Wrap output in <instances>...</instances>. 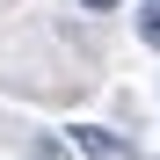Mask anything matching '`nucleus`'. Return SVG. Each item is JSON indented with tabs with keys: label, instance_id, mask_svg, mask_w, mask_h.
I'll list each match as a JSON object with an SVG mask.
<instances>
[{
	"label": "nucleus",
	"instance_id": "7ed1b4c3",
	"mask_svg": "<svg viewBox=\"0 0 160 160\" xmlns=\"http://www.w3.org/2000/svg\"><path fill=\"white\" fill-rule=\"evenodd\" d=\"M80 8H88V15H109V8H117V0H80Z\"/></svg>",
	"mask_w": 160,
	"mask_h": 160
},
{
	"label": "nucleus",
	"instance_id": "f03ea898",
	"mask_svg": "<svg viewBox=\"0 0 160 160\" xmlns=\"http://www.w3.org/2000/svg\"><path fill=\"white\" fill-rule=\"evenodd\" d=\"M138 44L160 51V0H146V8H138Z\"/></svg>",
	"mask_w": 160,
	"mask_h": 160
},
{
	"label": "nucleus",
	"instance_id": "f257e3e1",
	"mask_svg": "<svg viewBox=\"0 0 160 160\" xmlns=\"http://www.w3.org/2000/svg\"><path fill=\"white\" fill-rule=\"evenodd\" d=\"M66 146H73V153H88V160H138V146L117 138L109 124H73V131H66Z\"/></svg>",
	"mask_w": 160,
	"mask_h": 160
}]
</instances>
